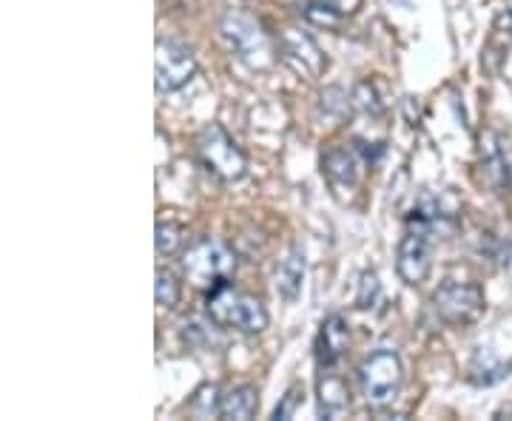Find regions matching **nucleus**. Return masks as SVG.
<instances>
[{"label": "nucleus", "instance_id": "f257e3e1", "mask_svg": "<svg viewBox=\"0 0 512 421\" xmlns=\"http://www.w3.org/2000/svg\"><path fill=\"white\" fill-rule=\"evenodd\" d=\"M234 271H237V257L220 239L200 237L197 242H191L188 251L183 254L185 279L200 291L220 288L231 279Z\"/></svg>", "mask_w": 512, "mask_h": 421}, {"label": "nucleus", "instance_id": "f03ea898", "mask_svg": "<svg viewBox=\"0 0 512 421\" xmlns=\"http://www.w3.org/2000/svg\"><path fill=\"white\" fill-rule=\"evenodd\" d=\"M220 35L254 69H265V66L274 63L271 37H268V32L262 29V23L251 12H245V9H228L220 20Z\"/></svg>", "mask_w": 512, "mask_h": 421}, {"label": "nucleus", "instance_id": "7ed1b4c3", "mask_svg": "<svg viewBox=\"0 0 512 421\" xmlns=\"http://www.w3.org/2000/svg\"><path fill=\"white\" fill-rule=\"evenodd\" d=\"M208 316L214 325L220 328H237L242 333H262L268 328V311L265 305L254 299V296H245L237 293L228 282L214 288L208 293Z\"/></svg>", "mask_w": 512, "mask_h": 421}, {"label": "nucleus", "instance_id": "20e7f679", "mask_svg": "<svg viewBox=\"0 0 512 421\" xmlns=\"http://www.w3.org/2000/svg\"><path fill=\"white\" fill-rule=\"evenodd\" d=\"M359 382L370 407H387L399 399L404 385V367L396 350L379 348L359 367Z\"/></svg>", "mask_w": 512, "mask_h": 421}, {"label": "nucleus", "instance_id": "39448f33", "mask_svg": "<svg viewBox=\"0 0 512 421\" xmlns=\"http://www.w3.org/2000/svg\"><path fill=\"white\" fill-rule=\"evenodd\" d=\"M197 154H200L202 165L214 177H220L222 183H237V180L245 177V171H248V160H245L242 148L217 123H211V126H205L200 131V137H197Z\"/></svg>", "mask_w": 512, "mask_h": 421}, {"label": "nucleus", "instance_id": "423d86ee", "mask_svg": "<svg viewBox=\"0 0 512 421\" xmlns=\"http://www.w3.org/2000/svg\"><path fill=\"white\" fill-rule=\"evenodd\" d=\"M433 308H436V316L444 325L464 328V325H473V322L481 319V313H484V291L476 282L447 279L436 291V296H433Z\"/></svg>", "mask_w": 512, "mask_h": 421}, {"label": "nucleus", "instance_id": "0eeeda50", "mask_svg": "<svg viewBox=\"0 0 512 421\" xmlns=\"http://www.w3.org/2000/svg\"><path fill=\"white\" fill-rule=\"evenodd\" d=\"M194 74H197V57L185 43L157 40V55H154V86H157V94H171L183 89Z\"/></svg>", "mask_w": 512, "mask_h": 421}, {"label": "nucleus", "instance_id": "6e6552de", "mask_svg": "<svg viewBox=\"0 0 512 421\" xmlns=\"http://www.w3.org/2000/svg\"><path fill=\"white\" fill-rule=\"evenodd\" d=\"M430 228L424 225H413L399 242V254H396V271L407 285H421L427 282V276L433 271V239H430Z\"/></svg>", "mask_w": 512, "mask_h": 421}, {"label": "nucleus", "instance_id": "1a4fd4ad", "mask_svg": "<svg viewBox=\"0 0 512 421\" xmlns=\"http://www.w3.org/2000/svg\"><path fill=\"white\" fill-rule=\"evenodd\" d=\"M279 52H282V60L291 63L293 69L302 74L305 80H319L325 74V69H328L325 52L302 29H285L279 35Z\"/></svg>", "mask_w": 512, "mask_h": 421}, {"label": "nucleus", "instance_id": "9d476101", "mask_svg": "<svg viewBox=\"0 0 512 421\" xmlns=\"http://www.w3.org/2000/svg\"><path fill=\"white\" fill-rule=\"evenodd\" d=\"M350 342V328L348 322L342 316H328L322 322V330H319V339H316V362L319 367H336V362L345 356Z\"/></svg>", "mask_w": 512, "mask_h": 421}, {"label": "nucleus", "instance_id": "9b49d317", "mask_svg": "<svg viewBox=\"0 0 512 421\" xmlns=\"http://www.w3.org/2000/svg\"><path fill=\"white\" fill-rule=\"evenodd\" d=\"M350 393L342 376L333 373V367H319V413L325 419H339L348 413Z\"/></svg>", "mask_w": 512, "mask_h": 421}, {"label": "nucleus", "instance_id": "f8f14e48", "mask_svg": "<svg viewBox=\"0 0 512 421\" xmlns=\"http://www.w3.org/2000/svg\"><path fill=\"white\" fill-rule=\"evenodd\" d=\"M481 163L487 168V177L490 183L498 188H507L512 183V165L507 157V148L504 140L495 134V131H484L481 134Z\"/></svg>", "mask_w": 512, "mask_h": 421}, {"label": "nucleus", "instance_id": "ddd939ff", "mask_svg": "<svg viewBox=\"0 0 512 421\" xmlns=\"http://www.w3.org/2000/svg\"><path fill=\"white\" fill-rule=\"evenodd\" d=\"M305 282V251L302 245H291L285 259L276 268V291L285 302H296Z\"/></svg>", "mask_w": 512, "mask_h": 421}, {"label": "nucleus", "instance_id": "4468645a", "mask_svg": "<svg viewBox=\"0 0 512 421\" xmlns=\"http://www.w3.org/2000/svg\"><path fill=\"white\" fill-rule=\"evenodd\" d=\"M322 165H325V174L330 177V183L348 185V188L359 183L362 163H359V154L353 148H333V151H328V157H325Z\"/></svg>", "mask_w": 512, "mask_h": 421}, {"label": "nucleus", "instance_id": "2eb2a0df", "mask_svg": "<svg viewBox=\"0 0 512 421\" xmlns=\"http://www.w3.org/2000/svg\"><path fill=\"white\" fill-rule=\"evenodd\" d=\"M259 410V396L251 385L234 387L228 396H222L220 416L228 421H248L254 419Z\"/></svg>", "mask_w": 512, "mask_h": 421}, {"label": "nucleus", "instance_id": "dca6fc26", "mask_svg": "<svg viewBox=\"0 0 512 421\" xmlns=\"http://www.w3.org/2000/svg\"><path fill=\"white\" fill-rule=\"evenodd\" d=\"M191 413L197 416V419H211V416H217L222 410V399H220V387L217 385H202L194 396H191Z\"/></svg>", "mask_w": 512, "mask_h": 421}, {"label": "nucleus", "instance_id": "f3484780", "mask_svg": "<svg viewBox=\"0 0 512 421\" xmlns=\"http://www.w3.org/2000/svg\"><path fill=\"white\" fill-rule=\"evenodd\" d=\"M154 245H157V254L160 257H174L180 248H183V228L177 222H157V231H154Z\"/></svg>", "mask_w": 512, "mask_h": 421}, {"label": "nucleus", "instance_id": "a211bd4d", "mask_svg": "<svg viewBox=\"0 0 512 421\" xmlns=\"http://www.w3.org/2000/svg\"><path fill=\"white\" fill-rule=\"evenodd\" d=\"M350 106H353V97H348V92L339 89V86H333V89L322 94V111H325V117L333 120L336 126L348 117Z\"/></svg>", "mask_w": 512, "mask_h": 421}, {"label": "nucleus", "instance_id": "6ab92c4d", "mask_svg": "<svg viewBox=\"0 0 512 421\" xmlns=\"http://www.w3.org/2000/svg\"><path fill=\"white\" fill-rule=\"evenodd\" d=\"M154 296L160 308H177L180 305V282L168 268L157 271V282H154Z\"/></svg>", "mask_w": 512, "mask_h": 421}, {"label": "nucleus", "instance_id": "aec40b11", "mask_svg": "<svg viewBox=\"0 0 512 421\" xmlns=\"http://www.w3.org/2000/svg\"><path fill=\"white\" fill-rule=\"evenodd\" d=\"M379 299H382V282H379V276L373 274V271H365V274L359 276L356 308L359 311H373L379 305Z\"/></svg>", "mask_w": 512, "mask_h": 421}, {"label": "nucleus", "instance_id": "412c9836", "mask_svg": "<svg viewBox=\"0 0 512 421\" xmlns=\"http://www.w3.org/2000/svg\"><path fill=\"white\" fill-rule=\"evenodd\" d=\"M302 15L311 20V23H316V26H325V29H342V20H345L342 12H336L333 6L322 3V0H311V3H305Z\"/></svg>", "mask_w": 512, "mask_h": 421}, {"label": "nucleus", "instance_id": "4be33fe9", "mask_svg": "<svg viewBox=\"0 0 512 421\" xmlns=\"http://www.w3.org/2000/svg\"><path fill=\"white\" fill-rule=\"evenodd\" d=\"M350 97H353V106H356V109H362L365 114H373V117H382L384 106H382V100H379V94H376V89H373V83H370V80H362V83L353 89V94H350Z\"/></svg>", "mask_w": 512, "mask_h": 421}, {"label": "nucleus", "instance_id": "5701e85b", "mask_svg": "<svg viewBox=\"0 0 512 421\" xmlns=\"http://www.w3.org/2000/svg\"><path fill=\"white\" fill-rule=\"evenodd\" d=\"M305 402V390H302V385H293L288 393H285V399H282V404H276L274 410V419H291L293 413H296V407Z\"/></svg>", "mask_w": 512, "mask_h": 421}, {"label": "nucleus", "instance_id": "b1692460", "mask_svg": "<svg viewBox=\"0 0 512 421\" xmlns=\"http://www.w3.org/2000/svg\"><path fill=\"white\" fill-rule=\"evenodd\" d=\"M493 43H498V40H504L507 43V49L512 46V9H504L498 18L493 20V37H490Z\"/></svg>", "mask_w": 512, "mask_h": 421}, {"label": "nucleus", "instance_id": "393cba45", "mask_svg": "<svg viewBox=\"0 0 512 421\" xmlns=\"http://www.w3.org/2000/svg\"><path fill=\"white\" fill-rule=\"evenodd\" d=\"M322 3L333 6V9H336V12H342L345 18H348V15H356V12L362 9V0H322Z\"/></svg>", "mask_w": 512, "mask_h": 421}, {"label": "nucleus", "instance_id": "a878e982", "mask_svg": "<svg viewBox=\"0 0 512 421\" xmlns=\"http://www.w3.org/2000/svg\"><path fill=\"white\" fill-rule=\"evenodd\" d=\"M493 419H495V421H504V419H512V402H507V404H501V407H498V410H495V413H493Z\"/></svg>", "mask_w": 512, "mask_h": 421}]
</instances>
